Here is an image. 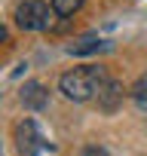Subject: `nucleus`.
<instances>
[{"label": "nucleus", "instance_id": "nucleus-1", "mask_svg": "<svg viewBox=\"0 0 147 156\" xmlns=\"http://www.w3.org/2000/svg\"><path fill=\"white\" fill-rule=\"evenodd\" d=\"M110 80L107 70L98 67V64H83V67H74L67 73H61V80H58V89L67 101H92L98 95V89Z\"/></svg>", "mask_w": 147, "mask_h": 156}, {"label": "nucleus", "instance_id": "nucleus-2", "mask_svg": "<svg viewBox=\"0 0 147 156\" xmlns=\"http://www.w3.org/2000/svg\"><path fill=\"white\" fill-rule=\"evenodd\" d=\"M52 6L43 3V0H25V3L16 9V25L22 31H46L52 25Z\"/></svg>", "mask_w": 147, "mask_h": 156}, {"label": "nucleus", "instance_id": "nucleus-3", "mask_svg": "<svg viewBox=\"0 0 147 156\" xmlns=\"http://www.w3.org/2000/svg\"><path fill=\"white\" fill-rule=\"evenodd\" d=\"M16 141H19V156H37L40 150H52V144H46L34 126V119H25L16 126Z\"/></svg>", "mask_w": 147, "mask_h": 156}, {"label": "nucleus", "instance_id": "nucleus-4", "mask_svg": "<svg viewBox=\"0 0 147 156\" xmlns=\"http://www.w3.org/2000/svg\"><path fill=\"white\" fill-rule=\"evenodd\" d=\"M19 98H22V104H25L28 110H43V107L49 104V92H46V86L37 83V80L25 83L22 92H19Z\"/></svg>", "mask_w": 147, "mask_h": 156}, {"label": "nucleus", "instance_id": "nucleus-5", "mask_svg": "<svg viewBox=\"0 0 147 156\" xmlns=\"http://www.w3.org/2000/svg\"><path fill=\"white\" fill-rule=\"evenodd\" d=\"M95 101H98V110H104V113H113V110L123 104V86H120L117 80H107V83L98 89Z\"/></svg>", "mask_w": 147, "mask_h": 156}, {"label": "nucleus", "instance_id": "nucleus-6", "mask_svg": "<svg viewBox=\"0 0 147 156\" xmlns=\"http://www.w3.org/2000/svg\"><path fill=\"white\" fill-rule=\"evenodd\" d=\"M98 49H104V43L98 37H83V40H77V43L67 46L70 55H89V52H98Z\"/></svg>", "mask_w": 147, "mask_h": 156}, {"label": "nucleus", "instance_id": "nucleus-7", "mask_svg": "<svg viewBox=\"0 0 147 156\" xmlns=\"http://www.w3.org/2000/svg\"><path fill=\"white\" fill-rule=\"evenodd\" d=\"M83 3H86V0H49L52 12H55V16H61V19H67V16H74V12H80V9H83Z\"/></svg>", "mask_w": 147, "mask_h": 156}, {"label": "nucleus", "instance_id": "nucleus-8", "mask_svg": "<svg viewBox=\"0 0 147 156\" xmlns=\"http://www.w3.org/2000/svg\"><path fill=\"white\" fill-rule=\"evenodd\" d=\"M132 98H135V104H138L141 110H147V73L132 86Z\"/></svg>", "mask_w": 147, "mask_h": 156}, {"label": "nucleus", "instance_id": "nucleus-9", "mask_svg": "<svg viewBox=\"0 0 147 156\" xmlns=\"http://www.w3.org/2000/svg\"><path fill=\"white\" fill-rule=\"evenodd\" d=\"M80 156H110L104 147H98V144H86L83 150H80Z\"/></svg>", "mask_w": 147, "mask_h": 156}, {"label": "nucleus", "instance_id": "nucleus-10", "mask_svg": "<svg viewBox=\"0 0 147 156\" xmlns=\"http://www.w3.org/2000/svg\"><path fill=\"white\" fill-rule=\"evenodd\" d=\"M6 40H9V34H6V28H3V25H0V46H3Z\"/></svg>", "mask_w": 147, "mask_h": 156}]
</instances>
